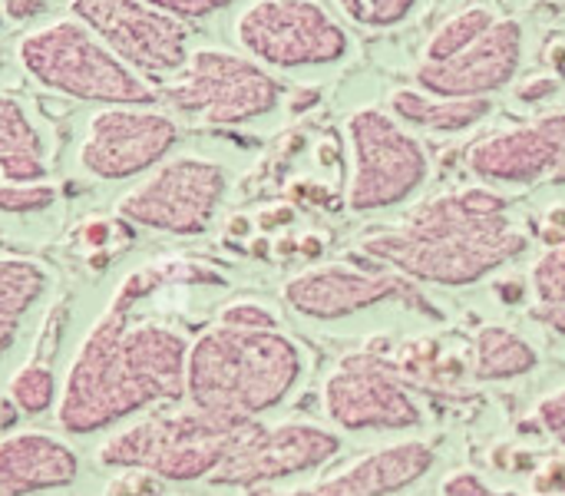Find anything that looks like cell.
I'll list each match as a JSON object with an SVG mask.
<instances>
[{"label": "cell", "instance_id": "8", "mask_svg": "<svg viewBox=\"0 0 565 496\" xmlns=\"http://www.w3.org/2000/svg\"><path fill=\"white\" fill-rule=\"evenodd\" d=\"M354 172L348 205L354 212H377L407 202L430 172L424 146L377 106H364L348 119Z\"/></svg>", "mask_w": 565, "mask_h": 496}, {"label": "cell", "instance_id": "30", "mask_svg": "<svg viewBox=\"0 0 565 496\" xmlns=\"http://www.w3.org/2000/svg\"><path fill=\"white\" fill-rule=\"evenodd\" d=\"M540 421L565 447V388L556 391V394H550L546 401H540Z\"/></svg>", "mask_w": 565, "mask_h": 496}, {"label": "cell", "instance_id": "24", "mask_svg": "<svg viewBox=\"0 0 565 496\" xmlns=\"http://www.w3.org/2000/svg\"><path fill=\"white\" fill-rule=\"evenodd\" d=\"M7 394H10V401H13L17 411H23V414H43L60 398L56 374L50 368H43V365H26V368H20L10 378Z\"/></svg>", "mask_w": 565, "mask_h": 496}, {"label": "cell", "instance_id": "29", "mask_svg": "<svg viewBox=\"0 0 565 496\" xmlns=\"http://www.w3.org/2000/svg\"><path fill=\"white\" fill-rule=\"evenodd\" d=\"M149 3L179 17V20H199V17H209L222 7H232L235 0H149Z\"/></svg>", "mask_w": 565, "mask_h": 496}, {"label": "cell", "instance_id": "21", "mask_svg": "<svg viewBox=\"0 0 565 496\" xmlns=\"http://www.w3.org/2000/svg\"><path fill=\"white\" fill-rule=\"evenodd\" d=\"M536 365H540V355L533 351V345H526L510 328L487 325L477 335V378H483V381L523 378Z\"/></svg>", "mask_w": 565, "mask_h": 496}, {"label": "cell", "instance_id": "34", "mask_svg": "<svg viewBox=\"0 0 565 496\" xmlns=\"http://www.w3.org/2000/svg\"><path fill=\"white\" fill-rule=\"evenodd\" d=\"M536 89H523L520 96L523 99H536V96H546V93H556V80H540V83H530Z\"/></svg>", "mask_w": 565, "mask_h": 496}, {"label": "cell", "instance_id": "5", "mask_svg": "<svg viewBox=\"0 0 565 496\" xmlns=\"http://www.w3.org/2000/svg\"><path fill=\"white\" fill-rule=\"evenodd\" d=\"M17 60L40 86L99 106H152L156 89L132 73L86 23L76 17L53 20L20 36Z\"/></svg>", "mask_w": 565, "mask_h": 496}, {"label": "cell", "instance_id": "7", "mask_svg": "<svg viewBox=\"0 0 565 496\" xmlns=\"http://www.w3.org/2000/svg\"><path fill=\"white\" fill-rule=\"evenodd\" d=\"M235 40L262 66L301 70L348 56V30L318 0H255L235 20Z\"/></svg>", "mask_w": 565, "mask_h": 496}, {"label": "cell", "instance_id": "33", "mask_svg": "<svg viewBox=\"0 0 565 496\" xmlns=\"http://www.w3.org/2000/svg\"><path fill=\"white\" fill-rule=\"evenodd\" d=\"M533 315H536V321H543V325H550L553 331L565 335V305H543V308H536Z\"/></svg>", "mask_w": 565, "mask_h": 496}, {"label": "cell", "instance_id": "19", "mask_svg": "<svg viewBox=\"0 0 565 496\" xmlns=\"http://www.w3.org/2000/svg\"><path fill=\"white\" fill-rule=\"evenodd\" d=\"M50 275L40 262L23 255H0V361L13 348L26 315L46 295Z\"/></svg>", "mask_w": 565, "mask_h": 496}, {"label": "cell", "instance_id": "27", "mask_svg": "<svg viewBox=\"0 0 565 496\" xmlns=\"http://www.w3.org/2000/svg\"><path fill=\"white\" fill-rule=\"evenodd\" d=\"M533 288L543 305H565V245L550 249L533 268Z\"/></svg>", "mask_w": 565, "mask_h": 496}, {"label": "cell", "instance_id": "13", "mask_svg": "<svg viewBox=\"0 0 565 496\" xmlns=\"http://www.w3.org/2000/svg\"><path fill=\"white\" fill-rule=\"evenodd\" d=\"M324 411L341 431H407L420 424V408L407 388L374 358H351L328 378Z\"/></svg>", "mask_w": 565, "mask_h": 496}, {"label": "cell", "instance_id": "10", "mask_svg": "<svg viewBox=\"0 0 565 496\" xmlns=\"http://www.w3.org/2000/svg\"><path fill=\"white\" fill-rule=\"evenodd\" d=\"M70 10L142 80L179 73L189 60L185 20L149 0H73Z\"/></svg>", "mask_w": 565, "mask_h": 496}, {"label": "cell", "instance_id": "25", "mask_svg": "<svg viewBox=\"0 0 565 496\" xmlns=\"http://www.w3.org/2000/svg\"><path fill=\"white\" fill-rule=\"evenodd\" d=\"M341 7V13L348 20H354L358 27H371V30H384V27H397L404 23L414 7L420 0H334Z\"/></svg>", "mask_w": 565, "mask_h": 496}, {"label": "cell", "instance_id": "15", "mask_svg": "<svg viewBox=\"0 0 565 496\" xmlns=\"http://www.w3.org/2000/svg\"><path fill=\"white\" fill-rule=\"evenodd\" d=\"M473 176L503 186H565V113L497 133L467 156Z\"/></svg>", "mask_w": 565, "mask_h": 496}, {"label": "cell", "instance_id": "18", "mask_svg": "<svg viewBox=\"0 0 565 496\" xmlns=\"http://www.w3.org/2000/svg\"><path fill=\"white\" fill-rule=\"evenodd\" d=\"M79 457L53 434L20 431L0 437V496L63 490L76 481Z\"/></svg>", "mask_w": 565, "mask_h": 496}, {"label": "cell", "instance_id": "23", "mask_svg": "<svg viewBox=\"0 0 565 496\" xmlns=\"http://www.w3.org/2000/svg\"><path fill=\"white\" fill-rule=\"evenodd\" d=\"M13 156L46 159V139L23 103L10 93H0V162Z\"/></svg>", "mask_w": 565, "mask_h": 496}, {"label": "cell", "instance_id": "32", "mask_svg": "<svg viewBox=\"0 0 565 496\" xmlns=\"http://www.w3.org/2000/svg\"><path fill=\"white\" fill-rule=\"evenodd\" d=\"M43 3L46 0H3V10L10 20H30L36 13H43Z\"/></svg>", "mask_w": 565, "mask_h": 496}, {"label": "cell", "instance_id": "31", "mask_svg": "<svg viewBox=\"0 0 565 496\" xmlns=\"http://www.w3.org/2000/svg\"><path fill=\"white\" fill-rule=\"evenodd\" d=\"M444 496H520V494H497V490H490L477 474H450L447 481H444Z\"/></svg>", "mask_w": 565, "mask_h": 496}, {"label": "cell", "instance_id": "11", "mask_svg": "<svg viewBox=\"0 0 565 496\" xmlns=\"http://www.w3.org/2000/svg\"><path fill=\"white\" fill-rule=\"evenodd\" d=\"M179 143V123L152 106H106L89 116L79 166L103 182L142 176L166 162Z\"/></svg>", "mask_w": 565, "mask_h": 496}, {"label": "cell", "instance_id": "28", "mask_svg": "<svg viewBox=\"0 0 565 496\" xmlns=\"http://www.w3.org/2000/svg\"><path fill=\"white\" fill-rule=\"evenodd\" d=\"M218 325L225 328H245V331H278V315L255 305V302H235L228 308H222Z\"/></svg>", "mask_w": 565, "mask_h": 496}, {"label": "cell", "instance_id": "22", "mask_svg": "<svg viewBox=\"0 0 565 496\" xmlns=\"http://www.w3.org/2000/svg\"><path fill=\"white\" fill-rule=\"evenodd\" d=\"M497 23V17L487 10V7H470L463 13H454L427 43V53H424V63H444V60H454L457 53H463L467 46H473L490 27Z\"/></svg>", "mask_w": 565, "mask_h": 496}, {"label": "cell", "instance_id": "16", "mask_svg": "<svg viewBox=\"0 0 565 496\" xmlns=\"http://www.w3.org/2000/svg\"><path fill=\"white\" fill-rule=\"evenodd\" d=\"M391 298H417L411 278L394 275V272L367 275L348 265H324V268L295 275L285 285V302L298 315L318 318V321H338Z\"/></svg>", "mask_w": 565, "mask_h": 496}, {"label": "cell", "instance_id": "12", "mask_svg": "<svg viewBox=\"0 0 565 496\" xmlns=\"http://www.w3.org/2000/svg\"><path fill=\"white\" fill-rule=\"evenodd\" d=\"M338 451H341V437L315 424H278V428L255 424L209 484L255 490L315 471L328 464Z\"/></svg>", "mask_w": 565, "mask_h": 496}, {"label": "cell", "instance_id": "4", "mask_svg": "<svg viewBox=\"0 0 565 496\" xmlns=\"http://www.w3.org/2000/svg\"><path fill=\"white\" fill-rule=\"evenodd\" d=\"M258 421L222 418L199 408L156 414L109 434L96 457L103 467L139 471L169 484L212 481Z\"/></svg>", "mask_w": 565, "mask_h": 496}, {"label": "cell", "instance_id": "17", "mask_svg": "<svg viewBox=\"0 0 565 496\" xmlns=\"http://www.w3.org/2000/svg\"><path fill=\"white\" fill-rule=\"evenodd\" d=\"M430 467H434V451L424 441H404L367 454L361 464L348 467L331 481H321L318 487H305V490L255 487L248 490V496H391L414 487Z\"/></svg>", "mask_w": 565, "mask_h": 496}, {"label": "cell", "instance_id": "2", "mask_svg": "<svg viewBox=\"0 0 565 496\" xmlns=\"http://www.w3.org/2000/svg\"><path fill=\"white\" fill-rule=\"evenodd\" d=\"M510 202L470 186L420 205L407 225L364 239V252L384 265L434 285H473L526 252V235L507 215Z\"/></svg>", "mask_w": 565, "mask_h": 496}, {"label": "cell", "instance_id": "14", "mask_svg": "<svg viewBox=\"0 0 565 496\" xmlns=\"http://www.w3.org/2000/svg\"><path fill=\"white\" fill-rule=\"evenodd\" d=\"M523 63V23L500 17L473 46L444 63H420L414 80L440 99H487L513 83Z\"/></svg>", "mask_w": 565, "mask_h": 496}, {"label": "cell", "instance_id": "26", "mask_svg": "<svg viewBox=\"0 0 565 496\" xmlns=\"http://www.w3.org/2000/svg\"><path fill=\"white\" fill-rule=\"evenodd\" d=\"M56 202V189L50 182H26V186H0V212L3 215H36Z\"/></svg>", "mask_w": 565, "mask_h": 496}, {"label": "cell", "instance_id": "20", "mask_svg": "<svg viewBox=\"0 0 565 496\" xmlns=\"http://www.w3.org/2000/svg\"><path fill=\"white\" fill-rule=\"evenodd\" d=\"M490 99H440L420 89L391 93V116L434 133H463L487 119Z\"/></svg>", "mask_w": 565, "mask_h": 496}, {"label": "cell", "instance_id": "6", "mask_svg": "<svg viewBox=\"0 0 565 496\" xmlns=\"http://www.w3.org/2000/svg\"><path fill=\"white\" fill-rule=\"evenodd\" d=\"M162 99L175 113L199 116L212 126H238L271 113L281 99V83L252 56L202 46L189 53Z\"/></svg>", "mask_w": 565, "mask_h": 496}, {"label": "cell", "instance_id": "3", "mask_svg": "<svg viewBox=\"0 0 565 496\" xmlns=\"http://www.w3.org/2000/svg\"><path fill=\"white\" fill-rule=\"evenodd\" d=\"M301 368L288 335L215 325L189 345L185 401L209 414L255 421L295 391Z\"/></svg>", "mask_w": 565, "mask_h": 496}, {"label": "cell", "instance_id": "1", "mask_svg": "<svg viewBox=\"0 0 565 496\" xmlns=\"http://www.w3.org/2000/svg\"><path fill=\"white\" fill-rule=\"evenodd\" d=\"M169 278L199 275H185V265H146L122 278L70 361L56 398L60 431L99 434L159 401L185 398L189 341L166 325L129 318L136 302Z\"/></svg>", "mask_w": 565, "mask_h": 496}, {"label": "cell", "instance_id": "9", "mask_svg": "<svg viewBox=\"0 0 565 496\" xmlns=\"http://www.w3.org/2000/svg\"><path fill=\"white\" fill-rule=\"evenodd\" d=\"M228 176L202 156H175L156 166L119 202L116 215L166 235H202L222 205Z\"/></svg>", "mask_w": 565, "mask_h": 496}]
</instances>
